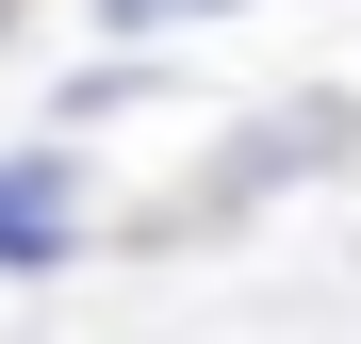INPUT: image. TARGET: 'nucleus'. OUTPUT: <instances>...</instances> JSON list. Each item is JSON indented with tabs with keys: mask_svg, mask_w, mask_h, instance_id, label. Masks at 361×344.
Instances as JSON below:
<instances>
[{
	"mask_svg": "<svg viewBox=\"0 0 361 344\" xmlns=\"http://www.w3.org/2000/svg\"><path fill=\"white\" fill-rule=\"evenodd\" d=\"M99 17H115V33H164V17H180V0H99Z\"/></svg>",
	"mask_w": 361,
	"mask_h": 344,
	"instance_id": "3",
	"label": "nucleus"
},
{
	"mask_svg": "<svg viewBox=\"0 0 361 344\" xmlns=\"http://www.w3.org/2000/svg\"><path fill=\"white\" fill-rule=\"evenodd\" d=\"M180 17H230V0H180Z\"/></svg>",
	"mask_w": 361,
	"mask_h": 344,
	"instance_id": "4",
	"label": "nucleus"
},
{
	"mask_svg": "<svg viewBox=\"0 0 361 344\" xmlns=\"http://www.w3.org/2000/svg\"><path fill=\"white\" fill-rule=\"evenodd\" d=\"M361 132V98H279L263 132H247V164H230V197H263V181H295V164H329Z\"/></svg>",
	"mask_w": 361,
	"mask_h": 344,
	"instance_id": "2",
	"label": "nucleus"
},
{
	"mask_svg": "<svg viewBox=\"0 0 361 344\" xmlns=\"http://www.w3.org/2000/svg\"><path fill=\"white\" fill-rule=\"evenodd\" d=\"M82 246V181H66V164H0V262H66Z\"/></svg>",
	"mask_w": 361,
	"mask_h": 344,
	"instance_id": "1",
	"label": "nucleus"
}]
</instances>
